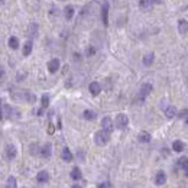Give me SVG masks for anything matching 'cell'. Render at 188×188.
I'll list each match as a JSON object with an SVG mask.
<instances>
[{
	"instance_id": "cell-26",
	"label": "cell",
	"mask_w": 188,
	"mask_h": 188,
	"mask_svg": "<svg viewBox=\"0 0 188 188\" xmlns=\"http://www.w3.org/2000/svg\"><path fill=\"white\" fill-rule=\"evenodd\" d=\"M41 101H42V109H46V107L49 106V96H48V94H44Z\"/></svg>"
},
{
	"instance_id": "cell-31",
	"label": "cell",
	"mask_w": 188,
	"mask_h": 188,
	"mask_svg": "<svg viewBox=\"0 0 188 188\" xmlns=\"http://www.w3.org/2000/svg\"><path fill=\"white\" fill-rule=\"evenodd\" d=\"M3 75H4V68L0 65V78H3Z\"/></svg>"
},
{
	"instance_id": "cell-14",
	"label": "cell",
	"mask_w": 188,
	"mask_h": 188,
	"mask_svg": "<svg viewBox=\"0 0 188 188\" xmlns=\"http://www.w3.org/2000/svg\"><path fill=\"white\" fill-rule=\"evenodd\" d=\"M61 156H62V159L65 161V162H71V161H72V154H71V150L68 149V148H64Z\"/></svg>"
},
{
	"instance_id": "cell-22",
	"label": "cell",
	"mask_w": 188,
	"mask_h": 188,
	"mask_svg": "<svg viewBox=\"0 0 188 188\" xmlns=\"http://www.w3.org/2000/svg\"><path fill=\"white\" fill-rule=\"evenodd\" d=\"M172 149L175 150V152H182L184 150V143L181 142V140H175V142L172 143Z\"/></svg>"
},
{
	"instance_id": "cell-9",
	"label": "cell",
	"mask_w": 188,
	"mask_h": 188,
	"mask_svg": "<svg viewBox=\"0 0 188 188\" xmlns=\"http://www.w3.org/2000/svg\"><path fill=\"white\" fill-rule=\"evenodd\" d=\"M36 180H38V182H41V184H44V182H48V181H49V174H48L46 171L38 172Z\"/></svg>"
},
{
	"instance_id": "cell-30",
	"label": "cell",
	"mask_w": 188,
	"mask_h": 188,
	"mask_svg": "<svg viewBox=\"0 0 188 188\" xmlns=\"http://www.w3.org/2000/svg\"><path fill=\"white\" fill-rule=\"evenodd\" d=\"M48 133H49V135L54 133V126H52V125H49V127H48Z\"/></svg>"
},
{
	"instance_id": "cell-5",
	"label": "cell",
	"mask_w": 188,
	"mask_h": 188,
	"mask_svg": "<svg viewBox=\"0 0 188 188\" xmlns=\"http://www.w3.org/2000/svg\"><path fill=\"white\" fill-rule=\"evenodd\" d=\"M101 127H103V130H106V132L112 133V130H113V122H112V119H110L109 116L103 117V120H101Z\"/></svg>"
},
{
	"instance_id": "cell-16",
	"label": "cell",
	"mask_w": 188,
	"mask_h": 188,
	"mask_svg": "<svg viewBox=\"0 0 188 188\" xmlns=\"http://www.w3.org/2000/svg\"><path fill=\"white\" fill-rule=\"evenodd\" d=\"M154 59H155V54L154 52H148L145 57H143V64L145 65H152V62H154Z\"/></svg>"
},
{
	"instance_id": "cell-18",
	"label": "cell",
	"mask_w": 188,
	"mask_h": 188,
	"mask_svg": "<svg viewBox=\"0 0 188 188\" xmlns=\"http://www.w3.org/2000/svg\"><path fill=\"white\" fill-rule=\"evenodd\" d=\"M165 116H167L168 119H172L174 116H177V109L174 106H168L167 109H165Z\"/></svg>"
},
{
	"instance_id": "cell-17",
	"label": "cell",
	"mask_w": 188,
	"mask_h": 188,
	"mask_svg": "<svg viewBox=\"0 0 188 188\" xmlns=\"http://www.w3.org/2000/svg\"><path fill=\"white\" fill-rule=\"evenodd\" d=\"M64 15H65L67 21H71L72 17H74V7L72 6H67V7L64 9Z\"/></svg>"
},
{
	"instance_id": "cell-38",
	"label": "cell",
	"mask_w": 188,
	"mask_h": 188,
	"mask_svg": "<svg viewBox=\"0 0 188 188\" xmlns=\"http://www.w3.org/2000/svg\"><path fill=\"white\" fill-rule=\"evenodd\" d=\"M185 123H187V126H188V119H187V122H185Z\"/></svg>"
},
{
	"instance_id": "cell-6",
	"label": "cell",
	"mask_w": 188,
	"mask_h": 188,
	"mask_svg": "<svg viewBox=\"0 0 188 188\" xmlns=\"http://www.w3.org/2000/svg\"><path fill=\"white\" fill-rule=\"evenodd\" d=\"M167 182V174L163 171H158L155 175V184L156 185H163Z\"/></svg>"
},
{
	"instance_id": "cell-27",
	"label": "cell",
	"mask_w": 188,
	"mask_h": 188,
	"mask_svg": "<svg viewBox=\"0 0 188 188\" xmlns=\"http://www.w3.org/2000/svg\"><path fill=\"white\" fill-rule=\"evenodd\" d=\"M3 112H4V116H6V119H9V117L12 116V107L9 104H4L3 106Z\"/></svg>"
},
{
	"instance_id": "cell-37",
	"label": "cell",
	"mask_w": 188,
	"mask_h": 188,
	"mask_svg": "<svg viewBox=\"0 0 188 188\" xmlns=\"http://www.w3.org/2000/svg\"><path fill=\"white\" fill-rule=\"evenodd\" d=\"M4 2H6V0H0V3H4Z\"/></svg>"
},
{
	"instance_id": "cell-25",
	"label": "cell",
	"mask_w": 188,
	"mask_h": 188,
	"mask_svg": "<svg viewBox=\"0 0 188 188\" xmlns=\"http://www.w3.org/2000/svg\"><path fill=\"white\" fill-rule=\"evenodd\" d=\"M71 178L75 181H78L81 180V171H80V168H74L71 171Z\"/></svg>"
},
{
	"instance_id": "cell-10",
	"label": "cell",
	"mask_w": 188,
	"mask_h": 188,
	"mask_svg": "<svg viewBox=\"0 0 188 188\" xmlns=\"http://www.w3.org/2000/svg\"><path fill=\"white\" fill-rule=\"evenodd\" d=\"M101 17H103V23L107 25L109 23V6L107 4H103V9H101Z\"/></svg>"
},
{
	"instance_id": "cell-1",
	"label": "cell",
	"mask_w": 188,
	"mask_h": 188,
	"mask_svg": "<svg viewBox=\"0 0 188 188\" xmlns=\"http://www.w3.org/2000/svg\"><path fill=\"white\" fill-rule=\"evenodd\" d=\"M109 140H110V133L106 132V130H103V129L96 132V135H94V142H96V145H99V146L107 145Z\"/></svg>"
},
{
	"instance_id": "cell-13",
	"label": "cell",
	"mask_w": 188,
	"mask_h": 188,
	"mask_svg": "<svg viewBox=\"0 0 188 188\" xmlns=\"http://www.w3.org/2000/svg\"><path fill=\"white\" fill-rule=\"evenodd\" d=\"M138 140L140 143H149L150 142V135L148 132H140L138 136Z\"/></svg>"
},
{
	"instance_id": "cell-33",
	"label": "cell",
	"mask_w": 188,
	"mask_h": 188,
	"mask_svg": "<svg viewBox=\"0 0 188 188\" xmlns=\"http://www.w3.org/2000/svg\"><path fill=\"white\" fill-rule=\"evenodd\" d=\"M94 54V48H90V49H88V55H93Z\"/></svg>"
},
{
	"instance_id": "cell-2",
	"label": "cell",
	"mask_w": 188,
	"mask_h": 188,
	"mask_svg": "<svg viewBox=\"0 0 188 188\" xmlns=\"http://www.w3.org/2000/svg\"><path fill=\"white\" fill-rule=\"evenodd\" d=\"M150 91H152V84H149V83L142 84V87H140V90L138 93V97H136V101H138L139 104H142L143 101H145V99L149 96Z\"/></svg>"
},
{
	"instance_id": "cell-21",
	"label": "cell",
	"mask_w": 188,
	"mask_h": 188,
	"mask_svg": "<svg viewBox=\"0 0 188 188\" xmlns=\"http://www.w3.org/2000/svg\"><path fill=\"white\" fill-rule=\"evenodd\" d=\"M83 116L85 120H94V119H96V113L93 112V110H84Z\"/></svg>"
},
{
	"instance_id": "cell-15",
	"label": "cell",
	"mask_w": 188,
	"mask_h": 188,
	"mask_svg": "<svg viewBox=\"0 0 188 188\" xmlns=\"http://www.w3.org/2000/svg\"><path fill=\"white\" fill-rule=\"evenodd\" d=\"M41 156H44V158H49L51 156V145L49 143H45V145L41 148Z\"/></svg>"
},
{
	"instance_id": "cell-35",
	"label": "cell",
	"mask_w": 188,
	"mask_h": 188,
	"mask_svg": "<svg viewBox=\"0 0 188 188\" xmlns=\"http://www.w3.org/2000/svg\"><path fill=\"white\" fill-rule=\"evenodd\" d=\"M154 3H161V0H152Z\"/></svg>"
},
{
	"instance_id": "cell-4",
	"label": "cell",
	"mask_w": 188,
	"mask_h": 188,
	"mask_svg": "<svg viewBox=\"0 0 188 188\" xmlns=\"http://www.w3.org/2000/svg\"><path fill=\"white\" fill-rule=\"evenodd\" d=\"M16 154H17V150L13 145H7L6 149H4V155H6V158H7L9 161H12V159L16 158Z\"/></svg>"
},
{
	"instance_id": "cell-12",
	"label": "cell",
	"mask_w": 188,
	"mask_h": 188,
	"mask_svg": "<svg viewBox=\"0 0 188 188\" xmlns=\"http://www.w3.org/2000/svg\"><path fill=\"white\" fill-rule=\"evenodd\" d=\"M178 165H180L181 169H182V171H185V174L188 175V158H185V156L180 158V159H178Z\"/></svg>"
},
{
	"instance_id": "cell-11",
	"label": "cell",
	"mask_w": 188,
	"mask_h": 188,
	"mask_svg": "<svg viewBox=\"0 0 188 188\" xmlns=\"http://www.w3.org/2000/svg\"><path fill=\"white\" fill-rule=\"evenodd\" d=\"M178 30H180V34H187L188 32V22L185 21V19H181L180 22H178Z\"/></svg>"
},
{
	"instance_id": "cell-36",
	"label": "cell",
	"mask_w": 188,
	"mask_h": 188,
	"mask_svg": "<svg viewBox=\"0 0 188 188\" xmlns=\"http://www.w3.org/2000/svg\"><path fill=\"white\" fill-rule=\"evenodd\" d=\"M97 2H100V3H103V2H104V0H97Z\"/></svg>"
},
{
	"instance_id": "cell-29",
	"label": "cell",
	"mask_w": 188,
	"mask_h": 188,
	"mask_svg": "<svg viewBox=\"0 0 188 188\" xmlns=\"http://www.w3.org/2000/svg\"><path fill=\"white\" fill-rule=\"evenodd\" d=\"M97 188H110V184L109 182H103V184H100Z\"/></svg>"
},
{
	"instance_id": "cell-3",
	"label": "cell",
	"mask_w": 188,
	"mask_h": 188,
	"mask_svg": "<svg viewBox=\"0 0 188 188\" xmlns=\"http://www.w3.org/2000/svg\"><path fill=\"white\" fill-rule=\"evenodd\" d=\"M127 125H129V119H127V116L123 114V113L117 114L116 116V127L117 129H126Z\"/></svg>"
},
{
	"instance_id": "cell-8",
	"label": "cell",
	"mask_w": 188,
	"mask_h": 188,
	"mask_svg": "<svg viewBox=\"0 0 188 188\" xmlns=\"http://www.w3.org/2000/svg\"><path fill=\"white\" fill-rule=\"evenodd\" d=\"M88 90H90V93H91L93 96H99L100 91H101V85L94 81V83H91L90 85H88Z\"/></svg>"
},
{
	"instance_id": "cell-28",
	"label": "cell",
	"mask_w": 188,
	"mask_h": 188,
	"mask_svg": "<svg viewBox=\"0 0 188 188\" xmlns=\"http://www.w3.org/2000/svg\"><path fill=\"white\" fill-rule=\"evenodd\" d=\"M15 184H16V180H15V177H9L7 180V188H15Z\"/></svg>"
},
{
	"instance_id": "cell-23",
	"label": "cell",
	"mask_w": 188,
	"mask_h": 188,
	"mask_svg": "<svg viewBox=\"0 0 188 188\" xmlns=\"http://www.w3.org/2000/svg\"><path fill=\"white\" fill-rule=\"evenodd\" d=\"M9 46L12 48V49H17L19 48V39L16 36H12L9 39Z\"/></svg>"
},
{
	"instance_id": "cell-32",
	"label": "cell",
	"mask_w": 188,
	"mask_h": 188,
	"mask_svg": "<svg viewBox=\"0 0 188 188\" xmlns=\"http://www.w3.org/2000/svg\"><path fill=\"white\" fill-rule=\"evenodd\" d=\"M187 114H188V110H184V112H181L180 117H184V116H187Z\"/></svg>"
},
{
	"instance_id": "cell-20",
	"label": "cell",
	"mask_w": 188,
	"mask_h": 188,
	"mask_svg": "<svg viewBox=\"0 0 188 188\" xmlns=\"http://www.w3.org/2000/svg\"><path fill=\"white\" fill-rule=\"evenodd\" d=\"M32 46H34V44H32V41L29 39V41L25 44V46H23V55H25V57H28V55L32 52Z\"/></svg>"
},
{
	"instance_id": "cell-7",
	"label": "cell",
	"mask_w": 188,
	"mask_h": 188,
	"mask_svg": "<svg viewBox=\"0 0 188 188\" xmlns=\"http://www.w3.org/2000/svg\"><path fill=\"white\" fill-rule=\"evenodd\" d=\"M59 70V59H57V58H54V59H51L49 62H48V71L49 72H57Z\"/></svg>"
},
{
	"instance_id": "cell-24",
	"label": "cell",
	"mask_w": 188,
	"mask_h": 188,
	"mask_svg": "<svg viewBox=\"0 0 188 188\" xmlns=\"http://www.w3.org/2000/svg\"><path fill=\"white\" fill-rule=\"evenodd\" d=\"M150 4H152V2H150V0H139V6H140V9H142V10H149Z\"/></svg>"
},
{
	"instance_id": "cell-19",
	"label": "cell",
	"mask_w": 188,
	"mask_h": 188,
	"mask_svg": "<svg viewBox=\"0 0 188 188\" xmlns=\"http://www.w3.org/2000/svg\"><path fill=\"white\" fill-rule=\"evenodd\" d=\"M28 35H29V38L32 39V38H35L38 35V25L36 23H32V25H29V29H28Z\"/></svg>"
},
{
	"instance_id": "cell-34",
	"label": "cell",
	"mask_w": 188,
	"mask_h": 188,
	"mask_svg": "<svg viewBox=\"0 0 188 188\" xmlns=\"http://www.w3.org/2000/svg\"><path fill=\"white\" fill-rule=\"evenodd\" d=\"M71 188H81V185H78V184H75V185H72Z\"/></svg>"
}]
</instances>
